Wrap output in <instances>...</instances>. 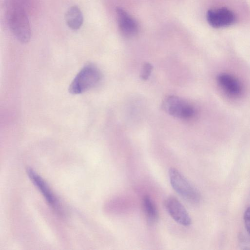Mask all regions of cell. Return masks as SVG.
Segmentation results:
<instances>
[{
  "label": "cell",
  "instance_id": "obj_5",
  "mask_svg": "<svg viewBox=\"0 0 250 250\" xmlns=\"http://www.w3.org/2000/svg\"><path fill=\"white\" fill-rule=\"evenodd\" d=\"M27 173L33 184L43 196L48 204L56 213L61 214L62 211L59 203L47 183L32 168H27Z\"/></svg>",
  "mask_w": 250,
  "mask_h": 250
},
{
  "label": "cell",
  "instance_id": "obj_10",
  "mask_svg": "<svg viewBox=\"0 0 250 250\" xmlns=\"http://www.w3.org/2000/svg\"><path fill=\"white\" fill-rule=\"evenodd\" d=\"M68 26L72 30L79 29L83 23V18L80 9L77 6L70 7L65 14Z\"/></svg>",
  "mask_w": 250,
  "mask_h": 250
},
{
  "label": "cell",
  "instance_id": "obj_3",
  "mask_svg": "<svg viewBox=\"0 0 250 250\" xmlns=\"http://www.w3.org/2000/svg\"><path fill=\"white\" fill-rule=\"evenodd\" d=\"M168 176L172 188L184 199L193 204L200 202V194L198 190L178 170L169 168Z\"/></svg>",
  "mask_w": 250,
  "mask_h": 250
},
{
  "label": "cell",
  "instance_id": "obj_8",
  "mask_svg": "<svg viewBox=\"0 0 250 250\" xmlns=\"http://www.w3.org/2000/svg\"><path fill=\"white\" fill-rule=\"evenodd\" d=\"M116 13L118 27L122 35L127 38L136 35L139 31L137 21L121 7L116 9Z\"/></svg>",
  "mask_w": 250,
  "mask_h": 250
},
{
  "label": "cell",
  "instance_id": "obj_12",
  "mask_svg": "<svg viewBox=\"0 0 250 250\" xmlns=\"http://www.w3.org/2000/svg\"><path fill=\"white\" fill-rule=\"evenodd\" d=\"M152 70V66L149 63H146L143 66L141 73V78L144 80H146L151 73Z\"/></svg>",
  "mask_w": 250,
  "mask_h": 250
},
{
  "label": "cell",
  "instance_id": "obj_2",
  "mask_svg": "<svg viewBox=\"0 0 250 250\" xmlns=\"http://www.w3.org/2000/svg\"><path fill=\"white\" fill-rule=\"evenodd\" d=\"M102 80L99 68L91 64L84 66L77 74L69 87L72 94H79L96 86Z\"/></svg>",
  "mask_w": 250,
  "mask_h": 250
},
{
  "label": "cell",
  "instance_id": "obj_1",
  "mask_svg": "<svg viewBox=\"0 0 250 250\" xmlns=\"http://www.w3.org/2000/svg\"><path fill=\"white\" fill-rule=\"evenodd\" d=\"M6 19L9 28L20 42L26 43L31 37V28L26 12L21 4L11 0L6 10Z\"/></svg>",
  "mask_w": 250,
  "mask_h": 250
},
{
  "label": "cell",
  "instance_id": "obj_7",
  "mask_svg": "<svg viewBox=\"0 0 250 250\" xmlns=\"http://www.w3.org/2000/svg\"><path fill=\"white\" fill-rule=\"evenodd\" d=\"M165 207L171 217L178 223L188 226L191 223L189 214L183 204L175 197L169 196L165 201Z\"/></svg>",
  "mask_w": 250,
  "mask_h": 250
},
{
  "label": "cell",
  "instance_id": "obj_4",
  "mask_svg": "<svg viewBox=\"0 0 250 250\" xmlns=\"http://www.w3.org/2000/svg\"><path fill=\"white\" fill-rule=\"evenodd\" d=\"M162 107L168 114L181 119H189L195 114L194 109L190 104L176 96L166 97Z\"/></svg>",
  "mask_w": 250,
  "mask_h": 250
},
{
  "label": "cell",
  "instance_id": "obj_6",
  "mask_svg": "<svg viewBox=\"0 0 250 250\" xmlns=\"http://www.w3.org/2000/svg\"><path fill=\"white\" fill-rule=\"evenodd\" d=\"M208 24L214 28L230 26L235 21L236 18L232 11L226 7L208 10L206 15Z\"/></svg>",
  "mask_w": 250,
  "mask_h": 250
},
{
  "label": "cell",
  "instance_id": "obj_9",
  "mask_svg": "<svg viewBox=\"0 0 250 250\" xmlns=\"http://www.w3.org/2000/svg\"><path fill=\"white\" fill-rule=\"evenodd\" d=\"M217 80L221 87L229 95L234 96L241 93V85L233 76L228 74H221L218 77Z\"/></svg>",
  "mask_w": 250,
  "mask_h": 250
},
{
  "label": "cell",
  "instance_id": "obj_13",
  "mask_svg": "<svg viewBox=\"0 0 250 250\" xmlns=\"http://www.w3.org/2000/svg\"><path fill=\"white\" fill-rule=\"evenodd\" d=\"M244 221L246 229L250 235V207L246 210L244 213Z\"/></svg>",
  "mask_w": 250,
  "mask_h": 250
},
{
  "label": "cell",
  "instance_id": "obj_11",
  "mask_svg": "<svg viewBox=\"0 0 250 250\" xmlns=\"http://www.w3.org/2000/svg\"><path fill=\"white\" fill-rule=\"evenodd\" d=\"M143 206L147 223L150 225L154 224L158 220V212L156 206L151 197L148 195L144 197Z\"/></svg>",
  "mask_w": 250,
  "mask_h": 250
}]
</instances>
